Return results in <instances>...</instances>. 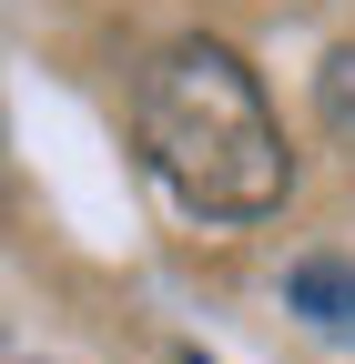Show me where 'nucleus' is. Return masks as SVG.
Here are the masks:
<instances>
[{"label":"nucleus","instance_id":"obj_3","mask_svg":"<svg viewBox=\"0 0 355 364\" xmlns=\"http://www.w3.org/2000/svg\"><path fill=\"white\" fill-rule=\"evenodd\" d=\"M315 122L355 152V41H335V51H325V71H315Z\"/></svg>","mask_w":355,"mask_h":364},{"label":"nucleus","instance_id":"obj_1","mask_svg":"<svg viewBox=\"0 0 355 364\" xmlns=\"http://www.w3.org/2000/svg\"><path fill=\"white\" fill-rule=\"evenodd\" d=\"M132 122H143L153 172H163L193 213H213V223L274 213L284 182H294L284 132H274L254 71L224 51V41H173V51H153L143 91H132Z\"/></svg>","mask_w":355,"mask_h":364},{"label":"nucleus","instance_id":"obj_4","mask_svg":"<svg viewBox=\"0 0 355 364\" xmlns=\"http://www.w3.org/2000/svg\"><path fill=\"white\" fill-rule=\"evenodd\" d=\"M173 364H203V354H173Z\"/></svg>","mask_w":355,"mask_h":364},{"label":"nucleus","instance_id":"obj_2","mask_svg":"<svg viewBox=\"0 0 355 364\" xmlns=\"http://www.w3.org/2000/svg\"><path fill=\"white\" fill-rule=\"evenodd\" d=\"M284 304L304 314V324H325V334H345V344H355V263H335V253L294 263V273H284Z\"/></svg>","mask_w":355,"mask_h":364}]
</instances>
